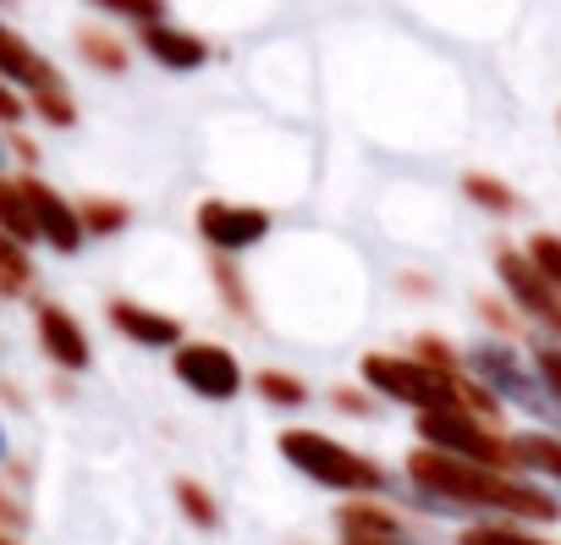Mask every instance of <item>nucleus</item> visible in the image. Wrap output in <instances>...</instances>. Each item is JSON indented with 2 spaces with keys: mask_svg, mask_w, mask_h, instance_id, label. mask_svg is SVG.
Returning a JSON list of instances; mask_svg holds the SVG:
<instances>
[{
  "mask_svg": "<svg viewBox=\"0 0 561 545\" xmlns=\"http://www.w3.org/2000/svg\"><path fill=\"white\" fill-rule=\"evenodd\" d=\"M408 479L440 501H457V507H484V512H512V518H534V523H550L556 518V501L501 468H479V463H462V457H446L435 446H419L408 457Z\"/></svg>",
  "mask_w": 561,
  "mask_h": 545,
  "instance_id": "nucleus-1",
  "label": "nucleus"
},
{
  "mask_svg": "<svg viewBox=\"0 0 561 545\" xmlns=\"http://www.w3.org/2000/svg\"><path fill=\"white\" fill-rule=\"evenodd\" d=\"M280 457H287L304 479L325 485V490L369 496V490L386 485V474H380L369 457H358L353 446H342V441H331V435H320V430H280Z\"/></svg>",
  "mask_w": 561,
  "mask_h": 545,
  "instance_id": "nucleus-2",
  "label": "nucleus"
},
{
  "mask_svg": "<svg viewBox=\"0 0 561 545\" xmlns=\"http://www.w3.org/2000/svg\"><path fill=\"white\" fill-rule=\"evenodd\" d=\"M419 435H424V446H435L446 457H462V463H479V468H506L512 463V441H501L490 424H479L462 408L419 413Z\"/></svg>",
  "mask_w": 561,
  "mask_h": 545,
  "instance_id": "nucleus-3",
  "label": "nucleus"
},
{
  "mask_svg": "<svg viewBox=\"0 0 561 545\" xmlns=\"http://www.w3.org/2000/svg\"><path fill=\"white\" fill-rule=\"evenodd\" d=\"M171 370H176V381H182L193 397H204V402H231V397L242 391V364H237L231 348H220V342H182L176 359H171Z\"/></svg>",
  "mask_w": 561,
  "mask_h": 545,
  "instance_id": "nucleus-4",
  "label": "nucleus"
},
{
  "mask_svg": "<svg viewBox=\"0 0 561 545\" xmlns=\"http://www.w3.org/2000/svg\"><path fill=\"white\" fill-rule=\"evenodd\" d=\"M495 270H501L506 293L517 298V309H523V315H534L545 331H556V337H561V293L545 282V270H539L528 253H517V248H501V253H495Z\"/></svg>",
  "mask_w": 561,
  "mask_h": 545,
  "instance_id": "nucleus-5",
  "label": "nucleus"
},
{
  "mask_svg": "<svg viewBox=\"0 0 561 545\" xmlns=\"http://www.w3.org/2000/svg\"><path fill=\"white\" fill-rule=\"evenodd\" d=\"M198 231H204L209 248L237 253V248H253V242L270 231V215H264V209H248V204L204 198V204H198Z\"/></svg>",
  "mask_w": 561,
  "mask_h": 545,
  "instance_id": "nucleus-6",
  "label": "nucleus"
},
{
  "mask_svg": "<svg viewBox=\"0 0 561 545\" xmlns=\"http://www.w3.org/2000/svg\"><path fill=\"white\" fill-rule=\"evenodd\" d=\"M23 193H28V204H34V220H39V237H50L61 253H72L78 242H83V215L61 198V193H50L39 177H28L23 182Z\"/></svg>",
  "mask_w": 561,
  "mask_h": 545,
  "instance_id": "nucleus-7",
  "label": "nucleus"
},
{
  "mask_svg": "<svg viewBox=\"0 0 561 545\" xmlns=\"http://www.w3.org/2000/svg\"><path fill=\"white\" fill-rule=\"evenodd\" d=\"M111 326H116L122 337H133L138 348H176V342H182V326H176L171 315H154V309L127 304V298L111 304Z\"/></svg>",
  "mask_w": 561,
  "mask_h": 545,
  "instance_id": "nucleus-8",
  "label": "nucleus"
},
{
  "mask_svg": "<svg viewBox=\"0 0 561 545\" xmlns=\"http://www.w3.org/2000/svg\"><path fill=\"white\" fill-rule=\"evenodd\" d=\"M39 342H45V353H50L61 370H83V364H89V337H83V326H78L67 309H56V304L39 309Z\"/></svg>",
  "mask_w": 561,
  "mask_h": 545,
  "instance_id": "nucleus-9",
  "label": "nucleus"
},
{
  "mask_svg": "<svg viewBox=\"0 0 561 545\" xmlns=\"http://www.w3.org/2000/svg\"><path fill=\"white\" fill-rule=\"evenodd\" d=\"M144 50H149L160 67H176V72H193V67L209 61V45H204L198 34H187V29H165V23L144 29Z\"/></svg>",
  "mask_w": 561,
  "mask_h": 545,
  "instance_id": "nucleus-10",
  "label": "nucleus"
},
{
  "mask_svg": "<svg viewBox=\"0 0 561 545\" xmlns=\"http://www.w3.org/2000/svg\"><path fill=\"white\" fill-rule=\"evenodd\" d=\"M0 78H12V83H28L34 94H45V89H56L61 78H56V67L45 61V56H34L12 29H0Z\"/></svg>",
  "mask_w": 561,
  "mask_h": 545,
  "instance_id": "nucleus-11",
  "label": "nucleus"
},
{
  "mask_svg": "<svg viewBox=\"0 0 561 545\" xmlns=\"http://www.w3.org/2000/svg\"><path fill=\"white\" fill-rule=\"evenodd\" d=\"M336 523H342L347 540H402V518L375 507V501H347L336 512Z\"/></svg>",
  "mask_w": 561,
  "mask_h": 545,
  "instance_id": "nucleus-12",
  "label": "nucleus"
},
{
  "mask_svg": "<svg viewBox=\"0 0 561 545\" xmlns=\"http://www.w3.org/2000/svg\"><path fill=\"white\" fill-rule=\"evenodd\" d=\"M473 370L490 381V386H501V391H517V397H528L534 386H528V375H523V364H517V353H506V348H479L473 353Z\"/></svg>",
  "mask_w": 561,
  "mask_h": 545,
  "instance_id": "nucleus-13",
  "label": "nucleus"
},
{
  "mask_svg": "<svg viewBox=\"0 0 561 545\" xmlns=\"http://www.w3.org/2000/svg\"><path fill=\"white\" fill-rule=\"evenodd\" d=\"M0 231H7L12 242L39 237V220H34V204H28L23 182H18V188H12V182H0Z\"/></svg>",
  "mask_w": 561,
  "mask_h": 545,
  "instance_id": "nucleus-14",
  "label": "nucleus"
},
{
  "mask_svg": "<svg viewBox=\"0 0 561 545\" xmlns=\"http://www.w3.org/2000/svg\"><path fill=\"white\" fill-rule=\"evenodd\" d=\"M512 463H523V468H539V474L561 479V441H556V435L528 430V435H517V441H512Z\"/></svg>",
  "mask_w": 561,
  "mask_h": 545,
  "instance_id": "nucleus-15",
  "label": "nucleus"
},
{
  "mask_svg": "<svg viewBox=\"0 0 561 545\" xmlns=\"http://www.w3.org/2000/svg\"><path fill=\"white\" fill-rule=\"evenodd\" d=\"M462 193H468L479 209H490V215H517V193H512L501 177H490V171H468V177H462Z\"/></svg>",
  "mask_w": 561,
  "mask_h": 545,
  "instance_id": "nucleus-16",
  "label": "nucleus"
},
{
  "mask_svg": "<svg viewBox=\"0 0 561 545\" xmlns=\"http://www.w3.org/2000/svg\"><path fill=\"white\" fill-rule=\"evenodd\" d=\"M253 391H259L264 402H275V408H304V402H309V386H304L298 375H287V370H259Z\"/></svg>",
  "mask_w": 561,
  "mask_h": 545,
  "instance_id": "nucleus-17",
  "label": "nucleus"
},
{
  "mask_svg": "<svg viewBox=\"0 0 561 545\" xmlns=\"http://www.w3.org/2000/svg\"><path fill=\"white\" fill-rule=\"evenodd\" d=\"M78 50H83V61H94L100 72H127V45L111 39V34H100V29H83V34H78Z\"/></svg>",
  "mask_w": 561,
  "mask_h": 545,
  "instance_id": "nucleus-18",
  "label": "nucleus"
},
{
  "mask_svg": "<svg viewBox=\"0 0 561 545\" xmlns=\"http://www.w3.org/2000/svg\"><path fill=\"white\" fill-rule=\"evenodd\" d=\"M457 545H550V540H539L528 529H512V523H468L457 534Z\"/></svg>",
  "mask_w": 561,
  "mask_h": 545,
  "instance_id": "nucleus-19",
  "label": "nucleus"
},
{
  "mask_svg": "<svg viewBox=\"0 0 561 545\" xmlns=\"http://www.w3.org/2000/svg\"><path fill=\"white\" fill-rule=\"evenodd\" d=\"M176 507H182L187 523H198V529H215V523H220V507H215V496H209L198 479H176Z\"/></svg>",
  "mask_w": 561,
  "mask_h": 545,
  "instance_id": "nucleus-20",
  "label": "nucleus"
},
{
  "mask_svg": "<svg viewBox=\"0 0 561 545\" xmlns=\"http://www.w3.org/2000/svg\"><path fill=\"white\" fill-rule=\"evenodd\" d=\"M78 215H83V231H122L127 226V204H116V198H83Z\"/></svg>",
  "mask_w": 561,
  "mask_h": 545,
  "instance_id": "nucleus-21",
  "label": "nucleus"
},
{
  "mask_svg": "<svg viewBox=\"0 0 561 545\" xmlns=\"http://www.w3.org/2000/svg\"><path fill=\"white\" fill-rule=\"evenodd\" d=\"M28 287V259L12 237H0V293H23Z\"/></svg>",
  "mask_w": 561,
  "mask_h": 545,
  "instance_id": "nucleus-22",
  "label": "nucleus"
},
{
  "mask_svg": "<svg viewBox=\"0 0 561 545\" xmlns=\"http://www.w3.org/2000/svg\"><path fill=\"white\" fill-rule=\"evenodd\" d=\"M528 259L545 270V282L561 293V237H550V231H539L534 242H528Z\"/></svg>",
  "mask_w": 561,
  "mask_h": 545,
  "instance_id": "nucleus-23",
  "label": "nucleus"
},
{
  "mask_svg": "<svg viewBox=\"0 0 561 545\" xmlns=\"http://www.w3.org/2000/svg\"><path fill=\"white\" fill-rule=\"evenodd\" d=\"M534 364H539V381H545V391H550V402L561 408V348H556V342H545V348H534Z\"/></svg>",
  "mask_w": 561,
  "mask_h": 545,
  "instance_id": "nucleus-24",
  "label": "nucleus"
},
{
  "mask_svg": "<svg viewBox=\"0 0 561 545\" xmlns=\"http://www.w3.org/2000/svg\"><path fill=\"white\" fill-rule=\"evenodd\" d=\"M105 12H122V18H138L144 29H154L160 23V12H165V0H100Z\"/></svg>",
  "mask_w": 561,
  "mask_h": 545,
  "instance_id": "nucleus-25",
  "label": "nucleus"
},
{
  "mask_svg": "<svg viewBox=\"0 0 561 545\" xmlns=\"http://www.w3.org/2000/svg\"><path fill=\"white\" fill-rule=\"evenodd\" d=\"M34 105H39V116H45V122H56V127H72V122H78V111H72V100H67L61 89L34 94Z\"/></svg>",
  "mask_w": 561,
  "mask_h": 545,
  "instance_id": "nucleus-26",
  "label": "nucleus"
},
{
  "mask_svg": "<svg viewBox=\"0 0 561 545\" xmlns=\"http://www.w3.org/2000/svg\"><path fill=\"white\" fill-rule=\"evenodd\" d=\"M215 276H220V287H226V298H231V309H237V315H248V298H242V282L231 276V264H226V259H215Z\"/></svg>",
  "mask_w": 561,
  "mask_h": 545,
  "instance_id": "nucleus-27",
  "label": "nucleus"
},
{
  "mask_svg": "<svg viewBox=\"0 0 561 545\" xmlns=\"http://www.w3.org/2000/svg\"><path fill=\"white\" fill-rule=\"evenodd\" d=\"M0 122H23V100L12 89H0Z\"/></svg>",
  "mask_w": 561,
  "mask_h": 545,
  "instance_id": "nucleus-28",
  "label": "nucleus"
},
{
  "mask_svg": "<svg viewBox=\"0 0 561 545\" xmlns=\"http://www.w3.org/2000/svg\"><path fill=\"white\" fill-rule=\"evenodd\" d=\"M347 545H402V540H347Z\"/></svg>",
  "mask_w": 561,
  "mask_h": 545,
  "instance_id": "nucleus-29",
  "label": "nucleus"
},
{
  "mask_svg": "<svg viewBox=\"0 0 561 545\" xmlns=\"http://www.w3.org/2000/svg\"><path fill=\"white\" fill-rule=\"evenodd\" d=\"M0 545H12V540H0Z\"/></svg>",
  "mask_w": 561,
  "mask_h": 545,
  "instance_id": "nucleus-30",
  "label": "nucleus"
}]
</instances>
